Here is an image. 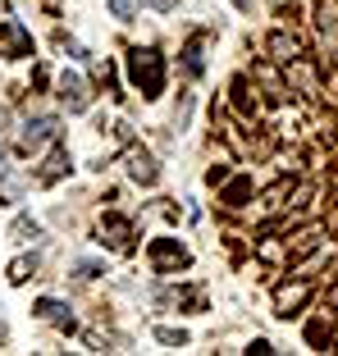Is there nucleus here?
I'll use <instances>...</instances> for the list:
<instances>
[{
  "instance_id": "16",
  "label": "nucleus",
  "mask_w": 338,
  "mask_h": 356,
  "mask_svg": "<svg viewBox=\"0 0 338 356\" xmlns=\"http://www.w3.org/2000/svg\"><path fill=\"white\" fill-rule=\"evenodd\" d=\"M110 14L115 19H133L138 14V0H110Z\"/></svg>"
},
{
  "instance_id": "18",
  "label": "nucleus",
  "mask_w": 338,
  "mask_h": 356,
  "mask_svg": "<svg viewBox=\"0 0 338 356\" xmlns=\"http://www.w3.org/2000/svg\"><path fill=\"white\" fill-rule=\"evenodd\" d=\"M78 274H83V279H96V274H101V265H96V261H78Z\"/></svg>"
},
{
  "instance_id": "3",
  "label": "nucleus",
  "mask_w": 338,
  "mask_h": 356,
  "mask_svg": "<svg viewBox=\"0 0 338 356\" xmlns=\"http://www.w3.org/2000/svg\"><path fill=\"white\" fill-rule=\"evenodd\" d=\"M0 42H5V55H10V60L32 55V37H28V28H23L19 19H5V23H0Z\"/></svg>"
},
{
  "instance_id": "2",
  "label": "nucleus",
  "mask_w": 338,
  "mask_h": 356,
  "mask_svg": "<svg viewBox=\"0 0 338 356\" xmlns=\"http://www.w3.org/2000/svg\"><path fill=\"white\" fill-rule=\"evenodd\" d=\"M147 252H151V265H156V270H183V265H188V252H183L174 238H156Z\"/></svg>"
},
{
  "instance_id": "9",
  "label": "nucleus",
  "mask_w": 338,
  "mask_h": 356,
  "mask_svg": "<svg viewBox=\"0 0 338 356\" xmlns=\"http://www.w3.org/2000/svg\"><path fill=\"white\" fill-rule=\"evenodd\" d=\"M307 297H311V283H297V288H284V293H279V315L288 320V315H293L297 306L307 302Z\"/></svg>"
},
{
  "instance_id": "11",
  "label": "nucleus",
  "mask_w": 338,
  "mask_h": 356,
  "mask_svg": "<svg viewBox=\"0 0 338 356\" xmlns=\"http://www.w3.org/2000/svg\"><path fill=\"white\" fill-rule=\"evenodd\" d=\"M64 169H69V156H64V151H55V156L46 160V169H42V183H55Z\"/></svg>"
},
{
  "instance_id": "17",
  "label": "nucleus",
  "mask_w": 338,
  "mask_h": 356,
  "mask_svg": "<svg viewBox=\"0 0 338 356\" xmlns=\"http://www.w3.org/2000/svg\"><path fill=\"white\" fill-rule=\"evenodd\" d=\"M156 338H160V343H169V347H183V343H188V334H183V329H156Z\"/></svg>"
},
{
  "instance_id": "8",
  "label": "nucleus",
  "mask_w": 338,
  "mask_h": 356,
  "mask_svg": "<svg viewBox=\"0 0 338 356\" xmlns=\"http://www.w3.org/2000/svg\"><path fill=\"white\" fill-rule=\"evenodd\" d=\"M37 315H42V320H51V325H60V329H69V325H74L69 306H64V302H55V297H42V302H37Z\"/></svg>"
},
{
  "instance_id": "19",
  "label": "nucleus",
  "mask_w": 338,
  "mask_h": 356,
  "mask_svg": "<svg viewBox=\"0 0 338 356\" xmlns=\"http://www.w3.org/2000/svg\"><path fill=\"white\" fill-rule=\"evenodd\" d=\"M28 270H32V265H28V261H14V270H10V279H14V283H23V279H28Z\"/></svg>"
},
{
  "instance_id": "12",
  "label": "nucleus",
  "mask_w": 338,
  "mask_h": 356,
  "mask_svg": "<svg viewBox=\"0 0 338 356\" xmlns=\"http://www.w3.org/2000/svg\"><path fill=\"white\" fill-rule=\"evenodd\" d=\"M247 197H252V178H238V183H229V192H224L229 206H243Z\"/></svg>"
},
{
  "instance_id": "13",
  "label": "nucleus",
  "mask_w": 338,
  "mask_h": 356,
  "mask_svg": "<svg viewBox=\"0 0 338 356\" xmlns=\"http://www.w3.org/2000/svg\"><path fill=\"white\" fill-rule=\"evenodd\" d=\"M183 64H188V74H192V78L201 74V37H192V42H188V51H183Z\"/></svg>"
},
{
  "instance_id": "15",
  "label": "nucleus",
  "mask_w": 338,
  "mask_h": 356,
  "mask_svg": "<svg viewBox=\"0 0 338 356\" xmlns=\"http://www.w3.org/2000/svg\"><path fill=\"white\" fill-rule=\"evenodd\" d=\"M37 233H42V229H37V220H28V215H19V220H14V238H19V242H32Z\"/></svg>"
},
{
  "instance_id": "22",
  "label": "nucleus",
  "mask_w": 338,
  "mask_h": 356,
  "mask_svg": "<svg viewBox=\"0 0 338 356\" xmlns=\"http://www.w3.org/2000/svg\"><path fill=\"white\" fill-rule=\"evenodd\" d=\"M0 169H5V151H0Z\"/></svg>"
},
{
  "instance_id": "10",
  "label": "nucleus",
  "mask_w": 338,
  "mask_h": 356,
  "mask_svg": "<svg viewBox=\"0 0 338 356\" xmlns=\"http://www.w3.org/2000/svg\"><path fill=\"white\" fill-rule=\"evenodd\" d=\"M270 51H275V60H284V64L297 60V42H293V37H284V32H275V37H270Z\"/></svg>"
},
{
  "instance_id": "5",
  "label": "nucleus",
  "mask_w": 338,
  "mask_h": 356,
  "mask_svg": "<svg viewBox=\"0 0 338 356\" xmlns=\"http://www.w3.org/2000/svg\"><path fill=\"white\" fill-rule=\"evenodd\" d=\"M60 101L69 105V110H87L92 92H87V83H83L78 74H64V78H60Z\"/></svg>"
},
{
  "instance_id": "7",
  "label": "nucleus",
  "mask_w": 338,
  "mask_h": 356,
  "mask_svg": "<svg viewBox=\"0 0 338 356\" xmlns=\"http://www.w3.org/2000/svg\"><path fill=\"white\" fill-rule=\"evenodd\" d=\"M128 174L138 178V183H156L160 169H156V160H151L147 151H128Z\"/></svg>"
},
{
  "instance_id": "14",
  "label": "nucleus",
  "mask_w": 338,
  "mask_h": 356,
  "mask_svg": "<svg viewBox=\"0 0 338 356\" xmlns=\"http://www.w3.org/2000/svg\"><path fill=\"white\" fill-rule=\"evenodd\" d=\"M233 105H238V110H243L247 119L256 115V101H252V96H247V83H233Z\"/></svg>"
},
{
  "instance_id": "6",
  "label": "nucleus",
  "mask_w": 338,
  "mask_h": 356,
  "mask_svg": "<svg viewBox=\"0 0 338 356\" xmlns=\"http://www.w3.org/2000/svg\"><path fill=\"white\" fill-rule=\"evenodd\" d=\"M46 137H55V119H46V115H37V119H28V124H23V151H32V147H42Z\"/></svg>"
},
{
  "instance_id": "1",
  "label": "nucleus",
  "mask_w": 338,
  "mask_h": 356,
  "mask_svg": "<svg viewBox=\"0 0 338 356\" xmlns=\"http://www.w3.org/2000/svg\"><path fill=\"white\" fill-rule=\"evenodd\" d=\"M128 78H133V87H138L147 101H156L160 92H165V55L160 51H128Z\"/></svg>"
},
{
  "instance_id": "21",
  "label": "nucleus",
  "mask_w": 338,
  "mask_h": 356,
  "mask_svg": "<svg viewBox=\"0 0 338 356\" xmlns=\"http://www.w3.org/2000/svg\"><path fill=\"white\" fill-rule=\"evenodd\" d=\"M247 5H252V0H238V10H247Z\"/></svg>"
},
{
  "instance_id": "20",
  "label": "nucleus",
  "mask_w": 338,
  "mask_h": 356,
  "mask_svg": "<svg viewBox=\"0 0 338 356\" xmlns=\"http://www.w3.org/2000/svg\"><path fill=\"white\" fill-rule=\"evenodd\" d=\"M151 10H160V14H169V10H179V0H147Z\"/></svg>"
},
{
  "instance_id": "4",
  "label": "nucleus",
  "mask_w": 338,
  "mask_h": 356,
  "mask_svg": "<svg viewBox=\"0 0 338 356\" xmlns=\"http://www.w3.org/2000/svg\"><path fill=\"white\" fill-rule=\"evenodd\" d=\"M128 242H133V224H128V220H119V215L101 220V247H115V252H128Z\"/></svg>"
}]
</instances>
